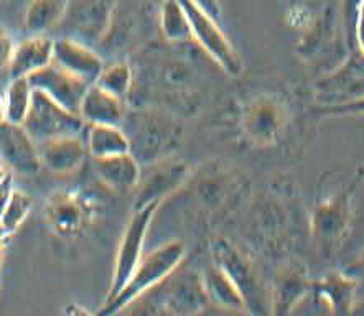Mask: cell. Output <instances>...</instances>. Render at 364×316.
I'll use <instances>...</instances> for the list:
<instances>
[{"label":"cell","instance_id":"obj_1","mask_svg":"<svg viewBox=\"0 0 364 316\" xmlns=\"http://www.w3.org/2000/svg\"><path fill=\"white\" fill-rule=\"evenodd\" d=\"M121 127L142 168L171 157L183 137L178 117L154 106H129Z\"/></svg>","mask_w":364,"mask_h":316},{"label":"cell","instance_id":"obj_2","mask_svg":"<svg viewBox=\"0 0 364 316\" xmlns=\"http://www.w3.org/2000/svg\"><path fill=\"white\" fill-rule=\"evenodd\" d=\"M185 256L186 246L183 241L178 239L168 241L154 249L152 252L142 257L121 292L104 302L96 316H116L122 313L135 300L159 287L176 267L183 263Z\"/></svg>","mask_w":364,"mask_h":316},{"label":"cell","instance_id":"obj_3","mask_svg":"<svg viewBox=\"0 0 364 316\" xmlns=\"http://www.w3.org/2000/svg\"><path fill=\"white\" fill-rule=\"evenodd\" d=\"M211 262L216 263L241 293L246 313L251 316H270V288L251 258L234 242L218 237L210 247Z\"/></svg>","mask_w":364,"mask_h":316},{"label":"cell","instance_id":"obj_4","mask_svg":"<svg viewBox=\"0 0 364 316\" xmlns=\"http://www.w3.org/2000/svg\"><path fill=\"white\" fill-rule=\"evenodd\" d=\"M290 121V106L282 96L275 92H259L242 107L239 129L246 142L257 148H269L282 141Z\"/></svg>","mask_w":364,"mask_h":316},{"label":"cell","instance_id":"obj_5","mask_svg":"<svg viewBox=\"0 0 364 316\" xmlns=\"http://www.w3.org/2000/svg\"><path fill=\"white\" fill-rule=\"evenodd\" d=\"M183 13L188 18L191 32H193L195 43L200 46L203 53L213 63L230 76H237L242 71L241 56L234 48V45L228 38L226 33L218 23V20L211 17L196 0H176Z\"/></svg>","mask_w":364,"mask_h":316},{"label":"cell","instance_id":"obj_6","mask_svg":"<svg viewBox=\"0 0 364 316\" xmlns=\"http://www.w3.org/2000/svg\"><path fill=\"white\" fill-rule=\"evenodd\" d=\"M152 293L170 316H196L211 305L203 272L185 263L176 267Z\"/></svg>","mask_w":364,"mask_h":316},{"label":"cell","instance_id":"obj_7","mask_svg":"<svg viewBox=\"0 0 364 316\" xmlns=\"http://www.w3.org/2000/svg\"><path fill=\"white\" fill-rule=\"evenodd\" d=\"M363 175L364 172H360L351 186L338 191L333 196H328L311 212V237H314L316 247L326 256H330L341 246L348 231H350L353 191H355L358 181Z\"/></svg>","mask_w":364,"mask_h":316},{"label":"cell","instance_id":"obj_8","mask_svg":"<svg viewBox=\"0 0 364 316\" xmlns=\"http://www.w3.org/2000/svg\"><path fill=\"white\" fill-rule=\"evenodd\" d=\"M159 208L160 205L154 203L144 206V208L134 209L131 219H129L126 229L122 232L121 242H119L116 261H114L111 287H109L106 300H111L121 292V288L126 285L129 277L132 276L135 267L142 261L144 246L145 241H147L150 224H152L154 216Z\"/></svg>","mask_w":364,"mask_h":316},{"label":"cell","instance_id":"obj_9","mask_svg":"<svg viewBox=\"0 0 364 316\" xmlns=\"http://www.w3.org/2000/svg\"><path fill=\"white\" fill-rule=\"evenodd\" d=\"M23 127L38 143L55 137L82 136L87 124L82 121L80 114L68 111L41 91L33 89L32 106Z\"/></svg>","mask_w":364,"mask_h":316},{"label":"cell","instance_id":"obj_10","mask_svg":"<svg viewBox=\"0 0 364 316\" xmlns=\"http://www.w3.org/2000/svg\"><path fill=\"white\" fill-rule=\"evenodd\" d=\"M117 0H70L63 22V36H70L95 48L101 45L111 27Z\"/></svg>","mask_w":364,"mask_h":316},{"label":"cell","instance_id":"obj_11","mask_svg":"<svg viewBox=\"0 0 364 316\" xmlns=\"http://www.w3.org/2000/svg\"><path fill=\"white\" fill-rule=\"evenodd\" d=\"M145 168H147V173L140 175L137 188L134 190V209L154 203L162 205L166 198L183 188L191 178L188 165L171 157L160 160Z\"/></svg>","mask_w":364,"mask_h":316},{"label":"cell","instance_id":"obj_12","mask_svg":"<svg viewBox=\"0 0 364 316\" xmlns=\"http://www.w3.org/2000/svg\"><path fill=\"white\" fill-rule=\"evenodd\" d=\"M320 106H338L364 97V56L350 50L348 58L315 85Z\"/></svg>","mask_w":364,"mask_h":316},{"label":"cell","instance_id":"obj_13","mask_svg":"<svg viewBox=\"0 0 364 316\" xmlns=\"http://www.w3.org/2000/svg\"><path fill=\"white\" fill-rule=\"evenodd\" d=\"M0 158L15 173L33 176L43 167L38 143L23 126L0 124Z\"/></svg>","mask_w":364,"mask_h":316},{"label":"cell","instance_id":"obj_14","mask_svg":"<svg viewBox=\"0 0 364 316\" xmlns=\"http://www.w3.org/2000/svg\"><path fill=\"white\" fill-rule=\"evenodd\" d=\"M91 219V206L75 191L51 195L45 208V221L55 234L71 237L80 234Z\"/></svg>","mask_w":364,"mask_h":316},{"label":"cell","instance_id":"obj_15","mask_svg":"<svg viewBox=\"0 0 364 316\" xmlns=\"http://www.w3.org/2000/svg\"><path fill=\"white\" fill-rule=\"evenodd\" d=\"M28 80L32 82L33 89L41 91L55 102L66 107L68 111L76 114H80L82 97H85L87 87L91 86L90 82L73 76L71 72L65 71L55 63L33 72Z\"/></svg>","mask_w":364,"mask_h":316},{"label":"cell","instance_id":"obj_16","mask_svg":"<svg viewBox=\"0 0 364 316\" xmlns=\"http://www.w3.org/2000/svg\"><path fill=\"white\" fill-rule=\"evenodd\" d=\"M53 63L71 72L73 76L95 85L106 61L92 46L81 43L70 36H61L55 40Z\"/></svg>","mask_w":364,"mask_h":316},{"label":"cell","instance_id":"obj_17","mask_svg":"<svg viewBox=\"0 0 364 316\" xmlns=\"http://www.w3.org/2000/svg\"><path fill=\"white\" fill-rule=\"evenodd\" d=\"M314 290V278L300 266H287L277 273L270 288V316H292L295 308Z\"/></svg>","mask_w":364,"mask_h":316},{"label":"cell","instance_id":"obj_18","mask_svg":"<svg viewBox=\"0 0 364 316\" xmlns=\"http://www.w3.org/2000/svg\"><path fill=\"white\" fill-rule=\"evenodd\" d=\"M40 160L56 175H70L80 170L87 157V145L81 136L55 137L38 142Z\"/></svg>","mask_w":364,"mask_h":316},{"label":"cell","instance_id":"obj_19","mask_svg":"<svg viewBox=\"0 0 364 316\" xmlns=\"http://www.w3.org/2000/svg\"><path fill=\"white\" fill-rule=\"evenodd\" d=\"M53 45L46 35H28L15 45V51L9 66L10 80L30 77L33 72L46 68L53 63Z\"/></svg>","mask_w":364,"mask_h":316},{"label":"cell","instance_id":"obj_20","mask_svg":"<svg viewBox=\"0 0 364 316\" xmlns=\"http://www.w3.org/2000/svg\"><path fill=\"white\" fill-rule=\"evenodd\" d=\"M129 104L96 82L87 87L80 106V116L87 126H121Z\"/></svg>","mask_w":364,"mask_h":316},{"label":"cell","instance_id":"obj_21","mask_svg":"<svg viewBox=\"0 0 364 316\" xmlns=\"http://www.w3.org/2000/svg\"><path fill=\"white\" fill-rule=\"evenodd\" d=\"M95 172L109 190L129 193L137 188L142 167L132 153L114 155L106 158H92Z\"/></svg>","mask_w":364,"mask_h":316},{"label":"cell","instance_id":"obj_22","mask_svg":"<svg viewBox=\"0 0 364 316\" xmlns=\"http://www.w3.org/2000/svg\"><path fill=\"white\" fill-rule=\"evenodd\" d=\"M311 293H315L316 298L336 316H351V310L358 300L355 282L341 271L326 273L318 280H314Z\"/></svg>","mask_w":364,"mask_h":316},{"label":"cell","instance_id":"obj_23","mask_svg":"<svg viewBox=\"0 0 364 316\" xmlns=\"http://www.w3.org/2000/svg\"><path fill=\"white\" fill-rule=\"evenodd\" d=\"M70 0H32L25 12L23 27L28 35H46L63 22Z\"/></svg>","mask_w":364,"mask_h":316},{"label":"cell","instance_id":"obj_24","mask_svg":"<svg viewBox=\"0 0 364 316\" xmlns=\"http://www.w3.org/2000/svg\"><path fill=\"white\" fill-rule=\"evenodd\" d=\"M87 153L92 158L131 153V145L121 126H87Z\"/></svg>","mask_w":364,"mask_h":316},{"label":"cell","instance_id":"obj_25","mask_svg":"<svg viewBox=\"0 0 364 316\" xmlns=\"http://www.w3.org/2000/svg\"><path fill=\"white\" fill-rule=\"evenodd\" d=\"M205 278V287L208 298L213 307L225 310H237V312H246L241 293L234 287L231 278L221 271L216 263H210L206 271L203 272Z\"/></svg>","mask_w":364,"mask_h":316},{"label":"cell","instance_id":"obj_26","mask_svg":"<svg viewBox=\"0 0 364 316\" xmlns=\"http://www.w3.org/2000/svg\"><path fill=\"white\" fill-rule=\"evenodd\" d=\"M159 25L166 43H195L188 18L176 0H165L162 4Z\"/></svg>","mask_w":364,"mask_h":316},{"label":"cell","instance_id":"obj_27","mask_svg":"<svg viewBox=\"0 0 364 316\" xmlns=\"http://www.w3.org/2000/svg\"><path fill=\"white\" fill-rule=\"evenodd\" d=\"M96 85L129 104V97H131L134 87L132 63L127 60H116L112 63L104 65Z\"/></svg>","mask_w":364,"mask_h":316},{"label":"cell","instance_id":"obj_28","mask_svg":"<svg viewBox=\"0 0 364 316\" xmlns=\"http://www.w3.org/2000/svg\"><path fill=\"white\" fill-rule=\"evenodd\" d=\"M33 86L28 77L10 80V85L5 91V122L23 126L27 114L32 106Z\"/></svg>","mask_w":364,"mask_h":316},{"label":"cell","instance_id":"obj_29","mask_svg":"<svg viewBox=\"0 0 364 316\" xmlns=\"http://www.w3.org/2000/svg\"><path fill=\"white\" fill-rule=\"evenodd\" d=\"M33 208V200L28 193L23 190H14L12 196H10L7 206L0 216V236L4 239H9L18 231V227L23 224L27 219L30 211Z\"/></svg>","mask_w":364,"mask_h":316},{"label":"cell","instance_id":"obj_30","mask_svg":"<svg viewBox=\"0 0 364 316\" xmlns=\"http://www.w3.org/2000/svg\"><path fill=\"white\" fill-rule=\"evenodd\" d=\"M231 181L225 175H213L198 183V196L208 208H223L230 201Z\"/></svg>","mask_w":364,"mask_h":316},{"label":"cell","instance_id":"obj_31","mask_svg":"<svg viewBox=\"0 0 364 316\" xmlns=\"http://www.w3.org/2000/svg\"><path fill=\"white\" fill-rule=\"evenodd\" d=\"M127 316H162L165 312L152 292L142 295L124 310Z\"/></svg>","mask_w":364,"mask_h":316},{"label":"cell","instance_id":"obj_32","mask_svg":"<svg viewBox=\"0 0 364 316\" xmlns=\"http://www.w3.org/2000/svg\"><path fill=\"white\" fill-rule=\"evenodd\" d=\"M320 116H333V117H350V116H364V97L358 101L345 102L338 106H318L315 111Z\"/></svg>","mask_w":364,"mask_h":316},{"label":"cell","instance_id":"obj_33","mask_svg":"<svg viewBox=\"0 0 364 316\" xmlns=\"http://www.w3.org/2000/svg\"><path fill=\"white\" fill-rule=\"evenodd\" d=\"M341 272L355 282L358 297L363 295L364 293V251L355 258V261L348 263L345 268H341Z\"/></svg>","mask_w":364,"mask_h":316},{"label":"cell","instance_id":"obj_34","mask_svg":"<svg viewBox=\"0 0 364 316\" xmlns=\"http://www.w3.org/2000/svg\"><path fill=\"white\" fill-rule=\"evenodd\" d=\"M15 41L7 28L0 27V71L9 70L15 51Z\"/></svg>","mask_w":364,"mask_h":316},{"label":"cell","instance_id":"obj_35","mask_svg":"<svg viewBox=\"0 0 364 316\" xmlns=\"http://www.w3.org/2000/svg\"><path fill=\"white\" fill-rule=\"evenodd\" d=\"M350 50L360 51L361 56H364V0L361 4L360 12H358L355 28H353V38Z\"/></svg>","mask_w":364,"mask_h":316},{"label":"cell","instance_id":"obj_36","mask_svg":"<svg viewBox=\"0 0 364 316\" xmlns=\"http://www.w3.org/2000/svg\"><path fill=\"white\" fill-rule=\"evenodd\" d=\"M196 316H251V315L246 312H237V310H225V308H218L210 305L205 312H201Z\"/></svg>","mask_w":364,"mask_h":316},{"label":"cell","instance_id":"obj_37","mask_svg":"<svg viewBox=\"0 0 364 316\" xmlns=\"http://www.w3.org/2000/svg\"><path fill=\"white\" fill-rule=\"evenodd\" d=\"M196 2H198L203 7V10H206V12L210 13L213 18L215 20L220 18L221 9H220V2H218V0H196Z\"/></svg>","mask_w":364,"mask_h":316},{"label":"cell","instance_id":"obj_38","mask_svg":"<svg viewBox=\"0 0 364 316\" xmlns=\"http://www.w3.org/2000/svg\"><path fill=\"white\" fill-rule=\"evenodd\" d=\"M65 316H96V315L87 312V310L85 307H81V305L71 303L65 308Z\"/></svg>","mask_w":364,"mask_h":316},{"label":"cell","instance_id":"obj_39","mask_svg":"<svg viewBox=\"0 0 364 316\" xmlns=\"http://www.w3.org/2000/svg\"><path fill=\"white\" fill-rule=\"evenodd\" d=\"M351 316H364V293L358 297L355 307L351 310Z\"/></svg>","mask_w":364,"mask_h":316},{"label":"cell","instance_id":"obj_40","mask_svg":"<svg viewBox=\"0 0 364 316\" xmlns=\"http://www.w3.org/2000/svg\"><path fill=\"white\" fill-rule=\"evenodd\" d=\"M9 175H10V172H9L7 165H5V163L2 162V158H0V181H4L5 178H7Z\"/></svg>","mask_w":364,"mask_h":316},{"label":"cell","instance_id":"obj_41","mask_svg":"<svg viewBox=\"0 0 364 316\" xmlns=\"http://www.w3.org/2000/svg\"><path fill=\"white\" fill-rule=\"evenodd\" d=\"M5 122V99L4 94H0V124Z\"/></svg>","mask_w":364,"mask_h":316},{"label":"cell","instance_id":"obj_42","mask_svg":"<svg viewBox=\"0 0 364 316\" xmlns=\"http://www.w3.org/2000/svg\"><path fill=\"white\" fill-rule=\"evenodd\" d=\"M4 2H9V0H0V4H4Z\"/></svg>","mask_w":364,"mask_h":316}]
</instances>
